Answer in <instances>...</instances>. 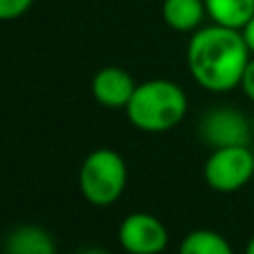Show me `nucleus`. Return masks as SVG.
Wrapping results in <instances>:
<instances>
[{"mask_svg":"<svg viewBox=\"0 0 254 254\" xmlns=\"http://www.w3.org/2000/svg\"><path fill=\"white\" fill-rule=\"evenodd\" d=\"M252 52L241 29L214 25L192 31L188 45V69L207 92H230L241 85Z\"/></svg>","mask_w":254,"mask_h":254,"instance_id":"1","label":"nucleus"},{"mask_svg":"<svg viewBox=\"0 0 254 254\" xmlns=\"http://www.w3.org/2000/svg\"><path fill=\"white\" fill-rule=\"evenodd\" d=\"M2 254H56V243L45 228L27 223L4 237Z\"/></svg>","mask_w":254,"mask_h":254,"instance_id":"8","label":"nucleus"},{"mask_svg":"<svg viewBox=\"0 0 254 254\" xmlns=\"http://www.w3.org/2000/svg\"><path fill=\"white\" fill-rule=\"evenodd\" d=\"M198 136L212 149L250 145V140H254L252 119H248L237 107H212L203 114L201 123H198Z\"/></svg>","mask_w":254,"mask_h":254,"instance_id":"5","label":"nucleus"},{"mask_svg":"<svg viewBox=\"0 0 254 254\" xmlns=\"http://www.w3.org/2000/svg\"><path fill=\"white\" fill-rule=\"evenodd\" d=\"M127 185L125 158L110 147L87 154L78 170V188L85 201L96 207H107L121 198Z\"/></svg>","mask_w":254,"mask_h":254,"instance_id":"3","label":"nucleus"},{"mask_svg":"<svg viewBox=\"0 0 254 254\" xmlns=\"http://www.w3.org/2000/svg\"><path fill=\"white\" fill-rule=\"evenodd\" d=\"M78 254H110L105 250H98V248H87V250H80Z\"/></svg>","mask_w":254,"mask_h":254,"instance_id":"15","label":"nucleus"},{"mask_svg":"<svg viewBox=\"0 0 254 254\" xmlns=\"http://www.w3.org/2000/svg\"><path fill=\"white\" fill-rule=\"evenodd\" d=\"M205 9L214 25L243 29L254 16V0H205Z\"/></svg>","mask_w":254,"mask_h":254,"instance_id":"10","label":"nucleus"},{"mask_svg":"<svg viewBox=\"0 0 254 254\" xmlns=\"http://www.w3.org/2000/svg\"><path fill=\"white\" fill-rule=\"evenodd\" d=\"M119 241L127 254H161L170 243V234L158 216L134 212L121 223Z\"/></svg>","mask_w":254,"mask_h":254,"instance_id":"6","label":"nucleus"},{"mask_svg":"<svg viewBox=\"0 0 254 254\" xmlns=\"http://www.w3.org/2000/svg\"><path fill=\"white\" fill-rule=\"evenodd\" d=\"M252 134H254V116H252Z\"/></svg>","mask_w":254,"mask_h":254,"instance_id":"17","label":"nucleus"},{"mask_svg":"<svg viewBox=\"0 0 254 254\" xmlns=\"http://www.w3.org/2000/svg\"><path fill=\"white\" fill-rule=\"evenodd\" d=\"M203 176L205 183L221 194H232L246 188L254 179V154L250 145L212 149L203 165Z\"/></svg>","mask_w":254,"mask_h":254,"instance_id":"4","label":"nucleus"},{"mask_svg":"<svg viewBox=\"0 0 254 254\" xmlns=\"http://www.w3.org/2000/svg\"><path fill=\"white\" fill-rule=\"evenodd\" d=\"M163 20L174 31H196L207 16L205 0H163Z\"/></svg>","mask_w":254,"mask_h":254,"instance_id":"9","label":"nucleus"},{"mask_svg":"<svg viewBox=\"0 0 254 254\" xmlns=\"http://www.w3.org/2000/svg\"><path fill=\"white\" fill-rule=\"evenodd\" d=\"M134 78L121 67H103L92 80V94L96 103L110 110H125L129 98L134 96Z\"/></svg>","mask_w":254,"mask_h":254,"instance_id":"7","label":"nucleus"},{"mask_svg":"<svg viewBox=\"0 0 254 254\" xmlns=\"http://www.w3.org/2000/svg\"><path fill=\"white\" fill-rule=\"evenodd\" d=\"M241 34H243V38H246L248 47H250V52H252V56H254V16L248 20V25L241 29Z\"/></svg>","mask_w":254,"mask_h":254,"instance_id":"14","label":"nucleus"},{"mask_svg":"<svg viewBox=\"0 0 254 254\" xmlns=\"http://www.w3.org/2000/svg\"><path fill=\"white\" fill-rule=\"evenodd\" d=\"M179 254H234L230 241L214 230H194L181 241Z\"/></svg>","mask_w":254,"mask_h":254,"instance_id":"11","label":"nucleus"},{"mask_svg":"<svg viewBox=\"0 0 254 254\" xmlns=\"http://www.w3.org/2000/svg\"><path fill=\"white\" fill-rule=\"evenodd\" d=\"M246 254H254V234L250 237V241H248V246H246Z\"/></svg>","mask_w":254,"mask_h":254,"instance_id":"16","label":"nucleus"},{"mask_svg":"<svg viewBox=\"0 0 254 254\" xmlns=\"http://www.w3.org/2000/svg\"><path fill=\"white\" fill-rule=\"evenodd\" d=\"M239 87H241L243 94H246V96L254 103V56L248 61L246 71H243V76H241V85H239Z\"/></svg>","mask_w":254,"mask_h":254,"instance_id":"13","label":"nucleus"},{"mask_svg":"<svg viewBox=\"0 0 254 254\" xmlns=\"http://www.w3.org/2000/svg\"><path fill=\"white\" fill-rule=\"evenodd\" d=\"M127 119L136 129L158 134L176 127L188 114L183 87L167 78H152L136 85L134 96L125 107Z\"/></svg>","mask_w":254,"mask_h":254,"instance_id":"2","label":"nucleus"},{"mask_svg":"<svg viewBox=\"0 0 254 254\" xmlns=\"http://www.w3.org/2000/svg\"><path fill=\"white\" fill-rule=\"evenodd\" d=\"M34 4V0H0V20H16L22 13H27Z\"/></svg>","mask_w":254,"mask_h":254,"instance_id":"12","label":"nucleus"}]
</instances>
